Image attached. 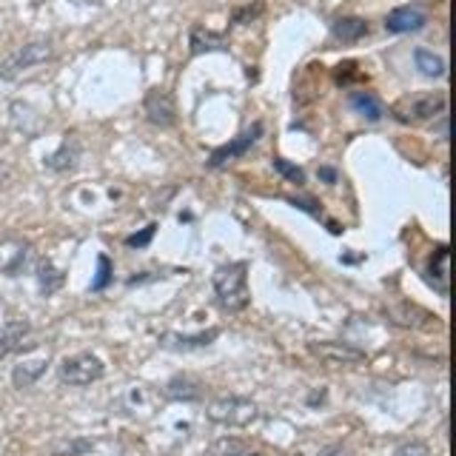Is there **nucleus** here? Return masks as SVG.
<instances>
[{"label": "nucleus", "instance_id": "obj_1", "mask_svg": "<svg viewBox=\"0 0 456 456\" xmlns=\"http://www.w3.org/2000/svg\"><path fill=\"white\" fill-rule=\"evenodd\" d=\"M211 289L217 297V305L225 314H240L246 311L251 303V291H248V265L246 263H225L214 271L211 277Z\"/></svg>", "mask_w": 456, "mask_h": 456}, {"label": "nucleus", "instance_id": "obj_2", "mask_svg": "<svg viewBox=\"0 0 456 456\" xmlns=\"http://www.w3.org/2000/svg\"><path fill=\"white\" fill-rule=\"evenodd\" d=\"M54 57V46L52 40H32L23 43L14 52H9L4 61H0V77L4 80H18L23 77L26 71H32L43 63H49Z\"/></svg>", "mask_w": 456, "mask_h": 456}, {"label": "nucleus", "instance_id": "obj_3", "mask_svg": "<svg viewBox=\"0 0 456 456\" xmlns=\"http://www.w3.org/2000/svg\"><path fill=\"white\" fill-rule=\"evenodd\" d=\"M206 417L214 425H225V428H248L260 417V408L256 403L246 396H217L211 399L206 408Z\"/></svg>", "mask_w": 456, "mask_h": 456}, {"label": "nucleus", "instance_id": "obj_4", "mask_svg": "<svg viewBox=\"0 0 456 456\" xmlns=\"http://www.w3.org/2000/svg\"><path fill=\"white\" fill-rule=\"evenodd\" d=\"M57 377H61V382H66V385L86 388V385L106 377V362L92 351H80V354L66 356V360L57 365Z\"/></svg>", "mask_w": 456, "mask_h": 456}, {"label": "nucleus", "instance_id": "obj_5", "mask_svg": "<svg viewBox=\"0 0 456 456\" xmlns=\"http://www.w3.org/2000/svg\"><path fill=\"white\" fill-rule=\"evenodd\" d=\"M445 109H448L445 92H422V94L399 100L394 106V114H396V120H403V123H425V120L439 118V114H445Z\"/></svg>", "mask_w": 456, "mask_h": 456}, {"label": "nucleus", "instance_id": "obj_6", "mask_svg": "<svg viewBox=\"0 0 456 456\" xmlns=\"http://www.w3.org/2000/svg\"><path fill=\"white\" fill-rule=\"evenodd\" d=\"M308 351L317 356V360H322L325 365H360L365 362V351L351 346V342H334V339H325V342H311Z\"/></svg>", "mask_w": 456, "mask_h": 456}, {"label": "nucleus", "instance_id": "obj_7", "mask_svg": "<svg viewBox=\"0 0 456 456\" xmlns=\"http://www.w3.org/2000/svg\"><path fill=\"white\" fill-rule=\"evenodd\" d=\"M260 134H263V123H254V126L248 128V132H242V134L234 137L232 142H225V146L214 149L206 166H208V168H223L225 163H232V160H237V157L248 154V151L256 146V140H260Z\"/></svg>", "mask_w": 456, "mask_h": 456}, {"label": "nucleus", "instance_id": "obj_8", "mask_svg": "<svg viewBox=\"0 0 456 456\" xmlns=\"http://www.w3.org/2000/svg\"><path fill=\"white\" fill-rule=\"evenodd\" d=\"M35 346L37 342L32 339V325L26 320H9L0 325V360L20 351H32Z\"/></svg>", "mask_w": 456, "mask_h": 456}, {"label": "nucleus", "instance_id": "obj_9", "mask_svg": "<svg viewBox=\"0 0 456 456\" xmlns=\"http://www.w3.org/2000/svg\"><path fill=\"white\" fill-rule=\"evenodd\" d=\"M28 260H32V246H28L26 240H18V237L0 240V274L4 277L23 274Z\"/></svg>", "mask_w": 456, "mask_h": 456}, {"label": "nucleus", "instance_id": "obj_10", "mask_svg": "<svg viewBox=\"0 0 456 456\" xmlns=\"http://www.w3.org/2000/svg\"><path fill=\"white\" fill-rule=\"evenodd\" d=\"M142 111L151 126L157 128H171L177 123V106H175V97H171L166 89H151L142 100Z\"/></svg>", "mask_w": 456, "mask_h": 456}, {"label": "nucleus", "instance_id": "obj_11", "mask_svg": "<svg viewBox=\"0 0 456 456\" xmlns=\"http://www.w3.org/2000/svg\"><path fill=\"white\" fill-rule=\"evenodd\" d=\"M428 23V12L422 6H396L388 12V18H385V28H388L391 35H408V32H419Z\"/></svg>", "mask_w": 456, "mask_h": 456}, {"label": "nucleus", "instance_id": "obj_12", "mask_svg": "<svg viewBox=\"0 0 456 456\" xmlns=\"http://www.w3.org/2000/svg\"><path fill=\"white\" fill-rule=\"evenodd\" d=\"M203 394L206 385L191 374H177L163 385V396L171 403H197V399H203Z\"/></svg>", "mask_w": 456, "mask_h": 456}, {"label": "nucleus", "instance_id": "obj_13", "mask_svg": "<svg viewBox=\"0 0 456 456\" xmlns=\"http://www.w3.org/2000/svg\"><path fill=\"white\" fill-rule=\"evenodd\" d=\"M220 337V328H208V331H200V334H163L160 337V346L168 351H197V348H208L214 339Z\"/></svg>", "mask_w": 456, "mask_h": 456}, {"label": "nucleus", "instance_id": "obj_14", "mask_svg": "<svg viewBox=\"0 0 456 456\" xmlns=\"http://www.w3.org/2000/svg\"><path fill=\"white\" fill-rule=\"evenodd\" d=\"M428 280H431L434 291L439 297L451 294V251H448V246H442V248L434 251L431 265H428Z\"/></svg>", "mask_w": 456, "mask_h": 456}, {"label": "nucleus", "instance_id": "obj_15", "mask_svg": "<svg viewBox=\"0 0 456 456\" xmlns=\"http://www.w3.org/2000/svg\"><path fill=\"white\" fill-rule=\"evenodd\" d=\"M189 52L197 54H208V52H228V40L223 32H211L206 26H191L189 28Z\"/></svg>", "mask_w": 456, "mask_h": 456}, {"label": "nucleus", "instance_id": "obj_16", "mask_svg": "<svg viewBox=\"0 0 456 456\" xmlns=\"http://www.w3.org/2000/svg\"><path fill=\"white\" fill-rule=\"evenodd\" d=\"M348 106L354 109V114H360L362 120L368 123H379L382 114H385V106L382 100L374 94V92H365V89H356L348 94Z\"/></svg>", "mask_w": 456, "mask_h": 456}, {"label": "nucleus", "instance_id": "obj_17", "mask_svg": "<svg viewBox=\"0 0 456 456\" xmlns=\"http://www.w3.org/2000/svg\"><path fill=\"white\" fill-rule=\"evenodd\" d=\"M49 368V356H37V360H20L12 368V385L14 388H32V385L46 374Z\"/></svg>", "mask_w": 456, "mask_h": 456}, {"label": "nucleus", "instance_id": "obj_18", "mask_svg": "<svg viewBox=\"0 0 456 456\" xmlns=\"http://www.w3.org/2000/svg\"><path fill=\"white\" fill-rule=\"evenodd\" d=\"M77 160H80V140H77V134H66L61 149L46 157V168L49 171H69V168L77 166Z\"/></svg>", "mask_w": 456, "mask_h": 456}, {"label": "nucleus", "instance_id": "obj_19", "mask_svg": "<svg viewBox=\"0 0 456 456\" xmlns=\"http://www.w3.org/2000/svg\"><path fill=\"white\" fill-rule=\"evenodd\" d=\"M35 271H37V274H35L37 289H40V294H43V297H52L54 291H61V289H63L66 274H63V271L57 268L52 260H40Z\"/></svg>", "mask_w": 456, "mask_h": 456}, {"label": "nucleus", "instance_id": "obj_20", "mask_svg": "<svg viewBox=\"0 0 456 456\" xmlns=\"http://www.w3.org/2000/svg\"><path fill=\"white\" fill-rule=\"evenodd\" d=\"M331 35L339 40V43H356V40H362L368 35V23L362 18H337L331 23Z\"/></svg>", "mask_w": 456, "mask_h": 456}, {"label": "nucleus", "instance_id": "obj_21", "mask_svg": "<svg viewBox=\"0 0 456 456\" xmlns=\"http://www.w3.org/2000/svg\"><path fill=\"white\" fill-rule=\"evenodd\" d=\"M413 63H417L419 75H425V77H442V75H445V69H448L445 57H439L431 49H417V52H413Z\"/></svg>", "mask_w": 456, "mask_h": 456}, {"label": "nucleus", "instance_id": "obj_22", "mask_svg": "<svg viewBox=\"0 0 456 456\" xmlns=\"http://www.w3.org/2000/svg\"><path fill=\"white\" fill-rule=\"evenodd\" d=\"M92 451V439H61V442H54L52 445V456H83V453H89Z\"/></svg>", "mask_w": 456, "mask_h": 456}, {"label": "nucleus", "instance_id": "obj_23", "mask_svg": "<svg viewBox=\"0 0 456 456\" xmlns=\"http://www.w3.org/2000/svg\"><path fill=\"white\" fill-rule=\"evenodd\" d=\"M28 120H35L40 123V118L35 114V109H28L26 103H12V123L20 128L23 134H37V128L28 123Z\"/></svg>", "mask_w": 456, "mask_h": 456}, {"label": "nucleus", "instance_id": "obj_24", "mask_svg": "<svg viewBox=\"0 0 456 456\" xmlns=\"http://www.w3.org/2000/svg\"><path fill=\"white\" fill-rule=\"evenodd\" d=\"M274 171L280 177H285L289 183H294V185H303L305 183V171L299 168V166H294V163H289V160H282V157H274Z\"/></svg>", "mask_w": 456, "mask_h": 456}, {"label": "nucleus", "instance_id": "obj_25", "mask_svg": "<svg viewBox=\"0 0 456 456\" xmlns=\"http://www.w3.org/2000/svg\"><path fill=\"white\" fill-rule=\"evenodd\" d=\"M265 12V4H263V0H256V4L251 6H242V9H234V14H232V23L234 26H242V23H251V20H256V18H260V14Z\"/></svg>", "mask_w": 456, "mask_h": 456}, {"label": "nucleus", "instance_id": "obj_26", "mask_svg": "<svg viewBox=\"0 0 456 456\" xmlns=\"http://www.w3.org/2000/svg\"><path fill=\"white\" fill-rule=\"evenodd\" d=\"M109 280H111V263L106 254H100L97 256V277L92 280V291H103Z\"/></svg>", "mask_w": 456, "mask_h": 456}, {"label": "nucleus", "instance_id": "obj_27", "mask_svg": "<svg viewBox=\"0 0 456 456\" xmlns=\"http://www.w3.org/2000/svg\"><path fill=\"white\" fill-rule=\"evenodd\" d=\"M394 456H431V451H428L425 442L411 439V442H403V445H396Z\"/></svg>", "mask_w": 456, "mask_h": 456}, {"label": "nucleus", "instance_id": "obj_28", "mask_svg": "<svg viewBox=\"0 0 456 456\" xmlns=\"http://www.w3.org/2000/svg\"><path fill=\"white\" fill-rule=\"evenodd\" d=\"M154 228H157V225H149L146 232H142V234H134V237H128V240H126V246H132V248H142V246H149V240L154 237Z\"/></svg>", "mask_w": 456, "mask_h": 456}, {"label": "nucleus", "instance_id": "obj_29", "mask_svg": "<svg viewBox=\"0 0 456 456\" xmlns=\"http://www.w3.org/2000/svg\"><path fill=\"white\" fill-rule=\"evenodd\" d=\"M291 206H297V208H303V211H308V214H314V217H317L320 214V208H314V203L311 200H289Z\"/></svg>", "mask_w": 456, "mask_h": 456}, {"label": "nucleus", "instance_id": "obj_30", "mask_svg": "<svg viewBox=\"0 0 456 456\" xmlns=\"http://www.w3.org/2000/svg\"><path fill=\"white\" fill-rule=\"evenodd\" d=\"M317 175H320L328 185H334V183H337V171H334V168H328V166H322V168L317 171Z\"/></svg>", "mask_w": 456, "mask_h": 456}, {"label": "nucleus", "instance_id": "obj_31", "mask_svg": "<svg viewBox=\"0 0 456 456\" xmlns=\"http://www.w3.org/2000/svg\"><path fill=\"white\" fill-rule=\"evenodd\" d=\"M436 132H439V137H442V140H448V118H445V114H439Z\"/></svg>", "mask_w": 456, "mask_h": 456}, {"label": "nucleus", "instance_id": "obj_32", "mask_svg": "<svg viewBox=\"0 0 456 456\" xmlns=\"http://www.w3.org/2000/svg\"><path fill=\"white\" fill-rule=\"evenodd\" d=\"M6 177H9V168H6V163H4V160H0V189H4Z\"/></svg>", "mask_w": 456, "mask_h": 456}, {"label": "nucleus", "instance_id": "obj_33", "mask_svg": "<svg viewBox=\"0 0 456 456\" xmlns=\"http://www.w3.org/2000/svg\"><path fill=\"white\" fill-rule=\"evenodd\" d=\"M322 456H351L346 448H331V451H328V453H322Z\"/></svg>", "mask_w": 456, "mask_h": 456}]
</instances>
